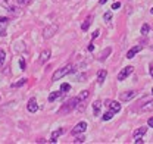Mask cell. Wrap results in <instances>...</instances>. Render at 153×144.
Masks as SVG:
<instances>
[{
  "label": "cell",
  "instance_id": "6da1fadb",
  "mask_svg": "<svg viewBox=\"0 0 153 144\" xmlns=\"http://www.w3.org/2000/svg\"><path fill=\"white\" fill-rule=\"evenodd\" d=\"M74 71V66L69 63V65H66V66H63V68H60V69H57L55 73H53V81H57V79H60V78H63L65 75H68V73H71V72Z\"/></svg>",
  "mask_w": 153,
  "mask_h": 144
},
{
  "label": "cell",
  "instance_id": "7a4b0ae2",
  "mask_svg": "<svg viewBox=\"0 0 153 144\" xmlns=\"http://www.w3.org/2000/svg\"><path fill=\"white\" fill-rule=\"evenodd\" d=\"M57 30H59L57 24H50V25H47V27L43 30V38H44V40H49V38H52V37H53L57 33Z\"/></svg>",
  "mask_w": 153,
  "mask_h": 144
},
{
  "label": "cell",
  "instance_id": "3957f363",
  "mask_svg": "<svg viewBox=\"0 0 153 144\" xmlns=\"http://www.w3.org/2000/svg\"><path fill=\"white\" fill-rule=\"evenodd\" d=\"M79 103H81V102L78 100V97H74V99H71V100H69V102H68V103H66L63 108L59 110V113H69V112H71V110H74V109L79 105Z\"/></svg>",
  "mask_w": 153,
  "mask_h": 144
},
{
  "label": "cell",
  "instance_id": "277c9868",
  "mask_svg": "<svg viewBox=\"0 0 153 144\" xmlns=\"http://www.w3.org/2000/svg\"><path fill=\"white\" fill-rule=\"evenodd\" d=\"M133 69H134L133 66H127V68H124L122 71L118 73V79H119V81H124L128 75H131V73H133Z\"/></svg>",
  "mask_w": 153,
  "mask_h": 144
},
{
  "label": "cell",
  "instance_id": "5b68a950",
  "mask_svg": "<svg viewBox=\"0 0 153 144\" xmlns=\"http://www.w3.org/2000/svg\"><path fill=\"white\" fill-rule=\"evenodd\" d=\"M137 96V91H125V93H122L121 96H119V99L122 100V102H130V100H133L134 97Z\"/></svg>",
  "mask_w": 153,
  "mask_h": 144
},
{
  "label": "cell",
  "instance_id": "8992f818",
  "mask_svg": "<svg viewBox=\"0 0 153 144\" xmlns=\"http://www.w3.org/2000/svg\"><path fill=\"white\" fill-rule=\"evenodd\" d=\"M85 129H87V124H85V122H79V124H76L75 128L72 129V135H78V134L84 132Z\"/></svg>",
  "mask_w": 153,
  "mask_h": 144
},
{
  "label": "cell",
  "instance_id": "52a82bcc",
  "mask_svg": "<svg viewBox=\"0 0 153 144\" xmlns=\"http://www.w3.org/2000/svg\"><path fill=\"white\" fill-rule=\"evenodd\" d=\"M27 109H28V112H30V113H36V112H37V110H38V105H37V102H36V99H31V100L28 102Z\"/></svg>",
  "mask_w": 153,
  "mask_h": 144
},
{
  "label": "cell",
  "instance_id": "ba28073f",
  "mask_svg": "<svg viewBox=\"0 0 153 144\" xmlns=\"http://www.w3.org/2000/svg\"><path fill=\"white\" fill-rule=\"evenodd\" d=\"M50 56H52V52L47 49V50H43L41 53H40V62L41 63H46L49 59H50Z\"/></svg>",
  "mask_w": 153,
  "mask_h": 144
},
{
  "label": "cell",
  "instance_id": "9c48e42d",
  "mask_svg": "<svg viewBox=\"0 0 153 144\" xmlns=\"http://www.w3.org/2000/svg\"><path fill=\"white\" fill-rule=\"evenodd\" d=\"M62 134H63V129H62V128H57L56 131H53V132H52V137H50V143L55 144L57 141V138H59Z\"/></svg>",
  "mask_w": 153,
  "mask_h": 144
},
{
  "label": "cell",
  "instance_id": "30bf717a",
  "mask_svg": "<svg viewBox=\"0 0 153 144\" xmlns=\"http://www.w3.org/2000/svg\"><path fill=\"white\" fill-rule=\"evenodd\" d=\"M9 19L7 18H0V36H4V30L7 28Z\"/></svg>",
  "mask_w": 153,
  "mask_h": 144
},
{
  "label": "cell",
  "instance_id": "8fae6325",
  "mask_svg": "<svg viewBox=\"0 0 153 144\" xmlns=\"http://www.w3.org/2000/svg\"><path fill=\"white\" fill-rule=\"evenodd\" d=\"M146 131H147V128H144V126H141V128H137L135 131H134V138L137 140V138H141L144 134H146Z\"/></svg>",
  "mask_w": 153,
  "mask_h": 144
},
{
  "label": "cell",
  "instance_id": "7c38bea8",
  "mask_svg": "<svg viewBox=\"0 0 153 144\" xmlns=\"http://www.w3.org/2000/svg\"><path fill=\"white\" fill-rule=\"evenodd\" d=\"M141 49H143L141 46H135V47H133V49H131V50L127 53V57H128V59H133V57L138 53V52H141Z\"/></svg>",
  "mask_w": 153,
  "mask_h": 144
},
{
  "label": "cell",
  "instance_id": "4fadbf2b",
  "mask_svg": "<svg viewBox=\"0 0 153 144\" xmlns=\"http://www.w3.org/2000/svg\"><path fill=\"white\" fill-rule=\"evenodd\" d=\"M0 4L3 7H7L10 12H15V7L12 6V0H0Z\"/></svg>",
  "mask_w": 153,
  "mask_h": 144
},
{
  "label": "cell",
  "instance_id": "5bb4252c",
  "mask_svg": "<svg viewBox=\"0 0 153 144\" xmlns=\"http://www.w3.org/2000/svg\"><path fill=\"white\" fill-rule=\"evenodd\" d=\"M109 109H111L114 113H116V112L121 110V105H119L118 102H109Z\"/></svg>",
  "mask_w": 153,
  "mask_h": 144
},
{
  "label": "cell",
  "instance_id": "9a60e30c",
  "mask_svg": "<svg viewBox=\"0 0 153 144\" xmlns=\"http://www.w3.org/2000/svg\"><path fill=\"white\" fill-rule=\"evenodd\" d=\"M106 75H108V73H106V71H100V72H99V75H97V82H99L100 85L105 82V78H106Z\"/></svg>",
  "mask_w": 153,
  "mask_h": 144
},
{
  "label": "cell",
  "instance_id": "2e32d148",
  "mask_svg": "<svg viewBox=\"0 0 153 144\" xmlns=\"http://www.w3.org/2000/svg\"><path fill=\"white\" fill-rule=\"evenodd\" d=\"M88 96H90V91H88V90L81 91V93L78 94V100H79V102H84V100H85V99H87Z\"/></svg>",
  "mask_w": 153,
  "mask_h": 144
},
{
  "label": "cell",
  "instance_id": "e0dca14e",
  "mask_svg": "<svg viewBox=\"0 0 153 144\" xmlns=\"http://www.w3.org/2000/svg\"><path fill=\"white\" fill-rule=\"evenodd\" d=\"M93 109H94V115L96 116H99V113H100V109H102V103L97 100V102H94L93 103Z\"/></svg>",
  "mask_w": 153,
  "mask_h": 144
},
{
  "label": "cell",
  "instance_id": "ac0fdd59",
  "mask_svg": "<svg viewBox=\"0 0 153 144\" xmlns=\"http://www.w3.org/2000/svg\"><path fill=\"white\" fill-rule=\"evenodd\" d=\"M141 110H143V112H150V110H153V100H149L147 105H144V106L141 108Z\"/></svg>",
  "mask_w": 153,
  "mask_h": 144
},
{
  "label": "cell",
  "instance_id": "d6986e66",
  "mask_svg": "<svg viewBox=\"0 0 153 144\" xmlns=\"http://www.w3.org/2000/svg\"><path fill=\"white\" fill-rule=\"evenodd\" d=\"M90 24H91V16H90L88 19H85V21L82 22V25H81V30H82V31H87V30H88V27H90Z\"/></svg>",
  "mask_w": 153,
  "mask_h": 144
},
{
  "label": "cell",
  "instance_id": "ffe728a7",
  "mask_svg": "<svg viewBox=\"0 0 153 144\" xmlns=\"http://www.w3.org/2000/svg\"><path fill=\"white\" fill-rule=\"evenodd\" d=\"M4 60H6V53H4V50H1V49H0V68H3Z\"/></svg>",
  "mask_w": 153,
  "mask_h": 144
},
{
  "label": "cell",
  "instance_id": "44dd1931",
  "mask_svg": "<svg viewBox=\"0 0 153 144\" xmlns=\"http://www.w3.org/2000/svg\"><path fill=\"white\" fill-rule=\"evenodd\" d=\"M59 96H60V91H53V93L49 96V102H53V100H56Z\"/></svg>",
  "mask_w": 153,
  "mask_h": 144
},
{
  "label": "cell",
  "instance_id": "7402d4cb",
  "mask_svg": "<svg viewBox=\"0 0 153 144\" xmlns=\"http://www.w3.org/2000/svg\"><path fill=\"white\" fill-rule=\"evenodd\" d=\"M25 82H27V79H25V78H22V79L18 81V82H13V84H12V87H13V88H18V87H21V85H24Z\"/></svg>",
  "mask_w": 153,
  "mask_h": 144
},
{
  "label": "cell",
  "instance_id": "603a6c76",
  "mask_svg": "<svg viewBox=\"0 0 153 144\" xmlns=\"http://www.w3.org/2000/svg\"><path fill=\"white\" fill-rule=\"evenodd\" d=\"M115 113L111 110V112H106L105 115H103V121H109V119H112V116H114Z\"/></svg>",
  "mask_w": 153,
  "mask_h": 144
},
{
  "label": "cell",
  "instance_id": "cb8c5ba5",
  "mask_svg": "<svg viewBox=\"0 0 153 144\" xmlns=\"http://www.w3.org/2000/svg\"><path fill=\"white\" fill-rule=\"evenodd\" d=\"M71 90V85L68 84V82H63L62 85H60V91H63V93H66V91Z\"/></svg>",
  "mask_w": 153,
  "mask_h": 144
},
{
  "label": "cell",
  "instance_id": "d4e9b609",
  "mask_svg": "<svg viewBox=\"0 0 153 144\" xmlns=\"http://www.w3.org/2000/svg\"><path fill=\"white\" fill-rule=\"evenodd\" d=\"M149 31H150V27H149L147 24H144V25L141 27V34H143V36H146Z\"/></svg>",
  "mask_w": 153,
  "mask_h": 144
},
{
  "label": "cell",
  "instance_id": "484cf974",
  "mask_svg": "<svg viewBox=\"0 0 153 144\" xmlns=\"http://www.w3.org/2000/svg\"><path fill=\"white\" fill-rule=\"evenodd\" d=\"M103 19H105V22H111V21H112V12H106Z\"/></svg>",
  "mask_w": 153,
  "mask_h": 144
},
{
  "label": "cell",
  "instance_id": "4316f807",
  "mask_svg": "<svg viewBox=\"0 0 153 144\" xmlns=\"http://www.w3.org/2000/svg\"><path fill=\"white\" fill-rule=\"evenodd\" d=\"M84 141H85V138H84V137H82V135H81V137H76V140H74V143H84Z\"/></svg>",
  "mask_w": 153,
  "mask_h": 144
},
{
  "label": "cell",
  "instance_id": "83f0119b",
  "mask_svg": "<svg viewBox=\"0 0 153 144\" xmlns=\"http://www.w3.org/2000/svg\"><path fill=\"white\" fill-rule=\"evenodd\" d=\"M19 66H21V69H22V71H24V69H25V60H24V59H22V57H21V59H19Z\"/></svg>",
  "mask_w": 153,
  "mask_h": 144
},
{
  "label": "cell",
  "instance_id": "f1b7e54d",
  "mask_svg": "<svg viewBox=\"0 0 153 144\" xmlns=\"http://www.w3.org/2000/svg\"><path fill=\"white\" fill-rule=\"evenodd\" d=\"M31 1L33 0H18L19 4H31Z\"/></svg>",
  "mask_w": 153,
  "mask_h": 144
},
{
  "label": "cell",
  "instance_id": "f546056e",
  "mask_svg": "<svg viewBox=\"0 0 153 144\" xmlns=\"http://www.w3.org/2000/svg\"><path fill=\"white\" fill-rule=\"evenodd\" d=\"M119 7H121V3H119V1H116V3L112 4V9H119Z\"/></svg>",
  "mask_w": 153,
  "mask_h": 144
},
{
  "label": "cell",
  "instance_id": "4dcf8cb0",
  "mask_svg": "<svg viewBox=\"0 0 153 144\" xmlns=\"http://www.w3.org/2000/svg\"><path fill=\"white\" fill-rule=\"evenodd\" d=\"M147 124H149V126H150V128H153V118H150V119L147 121Z\"/></svg>",
  "mask_w": 153,
  "mask_h": 144
},
{
  "label": "cell",
  "instance_id": "1f68e13d",
  "mask_svg": "<svg viewBox=\"0 0 153 144\" xmlns=\"http://www.w3.org/2000/svg\"><path fill=\"white\" fill-rule=\"evenodd\" d=\"M93 49H94V44H93V43L88 44V52H93Z\"/></svg>",
  "mask_w": 153,
  "mask_h": 144
},
{
  "label": "cell",
  "instance_id": "d6a6232c",
  "mask_svg": "<svg viewBox=\"0 0 153 144\" xmlns=\"http://www.w3.org/2000/svg\"><path fill=\"white\" fill-rule=\"evenodd\" d=\"M99 34H100V31H94V33H93V38H97Z\"/></svg>",
  "mask_w": 153,
  "mask_h": 144
},
{
  "label": "cell",
  "instance_id": "836d02e7",
  "mask_svg": "<svg viewBox=\"0 0 153 144\" xmlns=\"http://www.w3.org/2000/svg\"><path fill=\"white\" fill-rule=\"evenodd\" d=\"M135 143H137V144H143L144 141H143V140H140V138H137V140H135Z\"/></svg>",
  "mask_w": 153,
  "mask_h": 144
},
{
  "label": "cell",
  "instance_id": "e575fe53",
  "mask_svg": "<svg viewBox=\"0 0 153 144\" xmlns=\"http://www.w3.org/2000/svg\"><path fill=\"white\" fill-rule=\"evenodd\" d=\"M106 1H108V0H100V4H105Z\"/></svg>",
  "mask_w": 153,
  "mask_h": 144
},
{
  "label": "cell",
  "instance_id": "d590c367",
  "mask_svg": "<svg viewBox=\"0 0 153 144\" xmlns=\"http://www.w3.org/2000/svg\"><path fill=\"white\" fill-rule=\"evenodd\" d=\"M150 75L153 76V66H152V69H150Z\"/></svg>",
  "mask_w": 153,
  "mask_h": 144
},
{
  "label": "cell",
  "instance_id": "8d00e7d4",
  "mask_svg": "<svg viewBox=\"0 0 153 144\" xmlns=\"http://www.w3.org/2000/svg\"><path fill=\"white\" fill-rule=\"evenodd\" d=\"M150 12H152V13H153V7H152V9H150Z\"/></svg>",
  "mask_w": 153,
  "mask_h": 144
},
{
  "label": "cell",
  "instance_id": "74e56055",
  "mask_svg": "<svg viewBox=\"0 0 153 144\" xmlns=\"http://www.w3.org/2000/svg\"><path fill=\"white\" fill-rule=\"evenodd\" d=\"M152 94H153V88H152Z\"/></svg>",
  "mask_w": 153,
  "mask_h": 144
}]
</instances>
